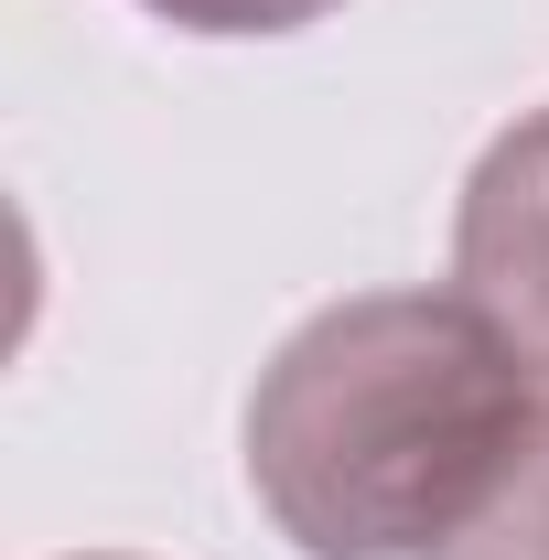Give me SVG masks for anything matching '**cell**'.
Returning a JSON list of instances; mask_svg holds the SVG:
<instances>
[{"mask_svg": "<svg viewBox=\"0 0 549 560\" xmlns=\"http://www.w3.org/2000/svg\"><path fill=\"white\" fill-rule=\"evenodd\" d=\"M549 431V377L464 291H355L248 388V486L302 560H431Z\"/></svg>", "mask_w": 549, "mask_h": 560, "instance_id": "cell-1", "label": "cell"}, {"mask_svg": "<svg viewBox=\"0 0 549 560\" xmlns=\"http://www.w3.org/2000/svg\"><path fill=\"white\" fill-rule=\"evenodd\" d=\"M453 291L549 377V108L484 140L453 206Z\"/></svg>", "mask_w": 549, "mask_h": 560, "instance_id": "cell-2", "label": "cell"}, {"mask_svg": "<svg viewBox=\"0 0 549 560\" xmlns=\"http://www.w3.org/2000/svg\"><path fill=\"white\" fill-rule=\"evenodd\" d=\"M431 560H549V431L528 442V464L495 486V506H484L453 550H431Z\"/></svg>", "mask_w": 549, "mask_h": 560, "instance_id": "cell-3", "label": "cell"}, {"mask_svg": "<svg viewBox=\"0 0 549 560\" xmlns=\"http://www.w3.org/2000/svg\"><path fill=\"white\" fill-rule=\"evenodd\" d=\"M140 11L173 33H206V44H259V33H313L344 0H140Z\"/></svg>", "mask_w": 549, "mask_h": 560, "instance_id": "cell-4", "label": "cell"}, {"mask_svg": "<svg viewBox=\"0 0 549 560\" xmlns=\"http://www.w3.org/2000/svg\"><path fill=\"white\" fill-rule=\"evenodd\" d=\"M75 560H119V550H75Z\"/></svg>", "mask_w": 549, "mask_h": 560, "instance_id": "cell-5", "label": "cell"}]
</instances>
